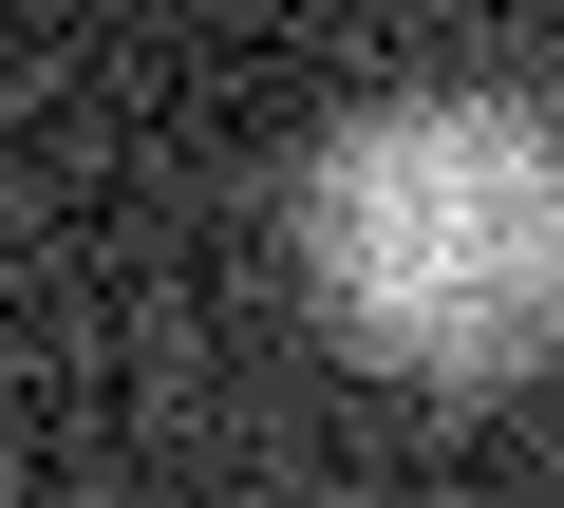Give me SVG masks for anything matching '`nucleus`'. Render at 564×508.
<instances>
[{
	"label": "nucleus",
	"instance_id": "obj_1",
	"mask_svg": "<svg viewBox=\"0 0 564 508\" xmlns=\"http://www.w3.org/2000/svg\"><path fill=\"white\" fill-rule=\"evenodd\" d=\"M302 283L358 358L470 396L564 339V132L508 95H395L302 170Z\"/></svg>",
	"mask_w": 564,
	"mask_h": 508
}]
</instances>
